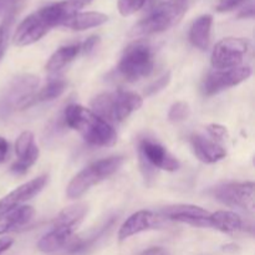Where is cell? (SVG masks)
I'll return each instance as SVG.
<instances>
[{
    "instance_id": "obj_36",
    "label": "cell",
    "mask_w": 255,
    "mask_h": 255,
    "mask_svg": "<svg viewBox=\"0 0 255 255\" xmlns=\"http://www.w3.org/2000/svg\"><path fill=\"white\" fill-rule=\"evenodd\" d=\"M141 255H168L163 248H159V247H156V248H149L147 251H144Z\"/></svg>"
},
{
    "instance_id": "obj_18",
    "label": "cell",
    "mask_w": 255,
    "mask_h": 255,
    "mask_svg": "<svg viewBox=\"0 0 255 255\" xmlns=\"http://www.w3.org/2000/svg\"><path fill=\"white\" fill-rule=\"evenodd\" d=\"M34 216V209L30 206H21L0 217V236L17 231L26 226Z\"/></svg>"
},
{
    "instance_id": "obj_15",
    "label": "cell",
    "mask_w": 255,
    "mask_h": 255,
    "mask_svg": "<svg viewBox=\"0 0 255 255\" xmlns=\"http://www.w3.org/2000/svg\"><path fill=\"white\" fill-rule=\"evenodd\" d=\"M162 226L161 218L158 216L149 211H139L132 214L131 217L126 219L124 224L121 226L119 232L120 242L126 241L136 234L142 233V232L151 231L156 229Z\"/></svg>"
},
{
    "instance_id": "obj_7",
    "label": "cell",
    "mask_w": 255,
    "mask_h": 255,
    "mask_svg": "<svg viewBox=\"0 0 255 255\" xmlns=\"http://www.w3.org/2000/svg\"><path fill=\"white\" fill-rule=\"evenodd\" d=\"M251 49V41L244 37H224L217 42L212 52V65L216 70L239 67Z\"/></svg>"
},
{
    "instance_id": "obj_12",
    "label": "cell",
    "mask_w": 255,
    "mask_h": 255,
    "mask_svg": "<svg viewBox=\"0 0 255 255\" xmlns=\"http://www.w3.org/2000/svg\"><path fill=\"white\" fill-rule=\"evenodd\" d=\"M46 183L47 176H45V174L44 176H39L36 178L31 179V181L26 182V183L21 184L16 189L10 192L9 194L2 197L0 199V217L9 213L12 209L19 208V207H21L22 203L37 196L44 189Z\"/></svg>"
},
{
    "instance_id": "obj_28",
    "label": "cell",
    "mask_w": 255,
    "mask_h": 255,
    "mask_svg": "<svg viewBox=\"0 0 255 255\" xmlns=\"http://www.w3.org/2000/svg\"><path fill=\"white\" fill-rule=\"evenodd\" d=\"M207 132L214 141H226L228 138V129L218 124H211L207 126Z\"/></svg>"
},
{
    "instance_id": "obj_32",
    "label": "cell",
    "mask_w": 255,
    "mask_h": 255,
    "mask_svg": "<svg viewBox=\"0 0 255 255\" xmlns=\"http://www.w3.org/2000/svg\"><path fill=\"white\" fill-rule=\"evenodd\" d=\"M99 42H100L99 36H96V35H94V36H90L89 39H86V41H85L84 44H81V51H84L86 55L91 54V52L96 49V46L99 45Z\"/></svg>"
},
{
    "instance_id": "obj_11",
    "label": "cell",
    "mask_w": 255,
    "mask_h": 255,
    "mask_svg": "<svg viewBox=\"0 0 255 255\" xmlns=\"http://www.w3.org/2000/svg\"><path fill=\"white\" fill-rule=\"evenodd\" d=\"M52 27L54 26L41 7L20 22L14 34V44L16 46H27L35 44L42 39Z\"/></svg>"
},
{
    "instance_id": "obj_14",
    "label": "cell",
    "mask_w": 255,
    "mask_h": 255,
    "mask_svg": "<svg viewBox=\"0 0 255 255\" xmlns=\"http://www.w3.org/2000/svg\"><path fill=\"white\" fill-rule=\"evenodd\" d=\"M162 216L171 221L181 222L198 228H207L209 227L211 213L193 204H174V206L166 207L162 211Z\"/></svg>"
},
{
    "instance_id": "obj_3",
    "label": "cell",
    "mask_w": 255,
    "mask_h": 255,
    "mask_svg": "<svg viewBox=\"0 0 255 255\" xmlns=\"http://www.w3.org/2000/svg\"><path fill=\"white\" fill-rule=\"evenodd\" d=\"M143 100L138 94L129 91L106 92L95 97L91 102L94 112L105 121L122 122L131 114L141 109Z\"/></svg>"
},
{
    "instance_id": "obj_22",
    "label": "cell",
    "mask_w": 255,
    "mask_h": 255,
    "mask_svg": "<svg viewBox=\"0 0 255 255\" xmlns=\"http://www.w3.org/2000/svg\"><path fill=\"white\" fill-rule=\"evenodd\" d=\"M67 82L64 79H55L49 81V84L44 87V89L40 90L36 95H32L31 99L27 101L25 109H27L31 105L37 104V102H45V101H52V100L57 99V97L61 96L64 94V91L66 90Z\"/></svg>"
},
{
    "instance_id": "obj_10",
    "label": "cell",
    "mask_w": 255,
    "mask_h": 255,
    "mask_svg": "<svg viewBox=\"0 0 255 255\" xmlns=\"http://www.w3.org/2000/svg\"><path fill=\"white\" fill-rule=\"evenodd\" d=\"M252 75V69L248 66H239L234 69L214 70L209 72L202 85L204 96H213L227 89L237 86L248 80Z\"/></svg>"
},
{
    "instance_id": "obj_31",
    "label": "cell",
    "mask_w": 255,
    "mask_h": 255,
    "mask_svg": "<svg viewBox=\"0 0 255 255\" xmlns=\"http://www.w3.org/2000/svg\"><path fill=\"white\" fill-rule=\"evenodd\" d=\"M11 20L6 19L0 25V60L4 56L5 49H6V39H7V27H9Z\"/></svg>"
},
{
    "instance_id": "obj_35",
    "label": "cell",
    "mask_w": 255,
    "mask_h": 255,
    "mask_svg": "<svg viewBox=\"0 0 255 255\" xmlns=\"http://www.w3.org/2000/svg\"><path fill=\"white\" fill-rule=\"evenodd\" d=\"M12 243H14V241L11 238H0V255L9 251Z\"/></svg>"
},
{
    "instance_id": "obj_20",
    "label": "cell",
    "mask_w": 255,
    "mask_h": 255,
    "mask_svg": "<svg viewBox=\"0 0 255 255\" xmlns=\"http://www.w3.org/2000/svg\"><path fill=\"white\" fill-rule=\"evenodd\" d=\"M109 20V16L104 12L100 11H86V12H77L76 15L71 17L66 24L65 27H69L71 30L76 31H84V30L92 29L104 25Z\"/></svg>"
},
{
    "instance_id": "obj_21",
    "label": "cell",
    "mask_w": 255,
    "mask_h": 255,
    "mask_svg": "<svg viewBox=\"0 0 255 255\" xmlns=\"http://www.w3.org/2000/svg\"><path fill=\"white\" fill-rule=\"evenodd\" d=\"M81 52V44H72L61 46L50 56L49 61L46 64V71L49 72H57L61 69H64L67 64L76 59L77 55Z\"/></svg>"
},
{
    "instance_id": "obj_23",
    "label": "cell",
    "mask_w": 255,
    "mask_h": 255,
    "mask_svg": "<svg viewBox=\"0 0 255 255\" xmlns=\"http://www.w3.org/2000/svg\"><path fill=\"white\" fill-rule=\"evenodd\" d=\"M114 223H115V218L110 219V221L107 222V223L105 224V226L102 227V228L100 229L96 234H94V236L89 237L87 239H77V241H74V242H71V243H69V248H67L69 254L81 255V254L86 253L89 249H91L92 247L95 246V243H96L100 238H102V237H104V234L106 233V232L109 231L112 226H114Z\"/></svg>"
},
{
    "instance_id": "obj_5",
    "label": "cell",
    "mask_w": 255,
    "mask_h": 255,
    "mask_svg": "<svg viewBox=\"0 0 255 255\" xmlns=\"http://www.w3.org/2000/svg\"><path fill=\"white\" fill-rule=\"evenodd\" d=\"M154 66L153 50L144 40L131 42L125 49L117 71L127 82H136L148 76Z\"/></svg>"
},
{
    "instance_id": "obj_2",
    "label": "cell",
    "mask_w": 255,
    "mask_h": 255,
    "mask_svg": "<svg viewBox=\"0 0 255 255\" xmlns=\"http://www.w3.org/2000/svg\"><path fill=\"white\" fill-rule=\"evenodd\" d=\"M86 213L87 206L84 203L74 204L60 212L55 218L51 231L47 232L37 243L39 251L42 253H54L66 247Z\"/></svg>"
},
{
    "instance_id": "obj_8",
    "label": "cell",
    "mask_w": 255,
    "mask_h": 255,
    "mask_svg": "<svg viewBox=\"0 0 255 255\" xmlns=\"http://www.w3.org/2000/svg\"><path fill=\"white\" fill-rule=\"evenodd\" d=\"M254 183H226L212 189V194L217 201L229 207H238L247 212H254Z\"/></svg>"
},
{
    "instance_id": "obj_24",
    "label": "cell",
    "mask_w": 255,
    "mask_h": 255,
    "mask_svg": "<svg viewBox=\"0 0 255 255\" xmlns=\"http://www.w3.org/2000/svg\"><path fill=\"white\" fill-rule=\"evenodd\" d=\"M39 154H40L39 147H37L36 143H35L34 146L26 152V153L17 157L16 161H15L14 163H12V166L10 167V172H11L12 174H15V176H21V174H25L27 171H29L30 167L37 161Z\"/></svg>"
},
{
    "instance_id": "obj_4",
    "label": "cell",
    "mask_w": 255,
    "mask_h": 255,
    "mask_svg": "<svg viewBox=\"0 0 255 255\" xmlns=\"http://www.w3.org/2000/svg\"><path fill=\"white\" fill-rule=\"evenodd\" d=\"M189 0H167L154 7L134 26V35H154L178 24L188 10Z\"/></svg>"
},
{
    "instance_id": "obj_33",
    "label": "cell",
    "mask_w": 255,
    "mask_h": 255,
    "mask_svg": "<svg viewBox=\"0 0 255 255\" xmlns=\"http://www.w3.org/2000/svg\"><path fill=\"white\" fill-rule=\"evenodd\" d=\"M9 153V143L4 137H0V163L5 162Z\"/></svg>"
},
{
    "instance_id": "obj_29",
    "label": "cell",
    "mask_w": 255,
    "mask_h": 255,
    "mask_svg": "<svg viewBox=\"0 0 255 255\" xmlns=\"http://www.w3.org/2000/svg\"><path fill=\"white\" fill-rule=\"evenodd\" d=\"M169 81H171V74H169V72H167L166 75H163V76L159 77L158 80H156L153 84L149 85L148 89H147V91H146V95L147 96H151V95L157 94L158 91L163 90L164 87L169 84Z\"/></svg>"
},
{
    "instance_id": "obj_37",
    "label": "cell",
    "mask_w": 255,
    "mask_h": 255,
    "mask_svg": "<svg viewBox=\"0 0 255 255\" xmlns=\"http://www.w3.org/2000/svg\"><path fill=\"white\" fill-rule=\"evenodd\" d=\"M75 1H79V2H81V4L87 5V4H90L91 1H94V0H75Z\"/></svg>"
},
{
    "instance_id": "obj_1",
    "label": "cell",
    "mask_w": 255,
    "mask_h": 255,
    "mask_svg": "<svg viewBox=\"0 0 255 255\" xmlns=\"http://www.w3.org/2000/svg\"><path fill=\"white\" fill-rule=\"evenodd\" d=\"M65 124L81 134L87 143L97 147H111L117 142L114 127L92 110L81 105H69L64 114Z\"/></svg>"
},
{
    "instance_id": "obj_17",
    "label": "cell",
    "mask_w": 255,
    "mask_h": 255,
    "mask_svg": "<svg viewBox=\"0 0 255 255\" xmlns=\"http://www.w3.org/2000/svg\"><path fill=\"white\" fill-rule=\"evenodd\" d=\"M212 24H213V16L209 14L201 15L194 20L189 29V41L193 46L198 47L199 50L208 49L211 42Z\"/></svg>"
},
{
    "instance_id": "obj_27",
    "label": "cell",
    "mask_w": 255,
    "mask_h": 255,
    "mask_svg": "<svg viewBox=\"0 0 255 255\" xmlns=\"http://www.w3.org/2000/svg\"><path fill=\"white\" fill-rule=\"evenodd\" d=\"M35 144L34 141V134L30 131H24L22 133H20V136L17 137L16 142H15V153L17 157L22 156L24 153H26L30 148Z\"/></svg>"
},
{
    "instance_id": "obj_16",
    "label": "cell",
    "mask_w": 255,
    "mask_h": 255,
    "mask_svg": "<svg viewBox=\"0 0 255 255\" xmlns=\"http://www.w3.org/2000/svg\"><path fill=\"white\" fill-rule=\"evenodd\" d=\"M191 144L197 158L203 163H216L227 156L226 148L213 139L206 138L202 134H193Z\"/></svg>"
},
{
    "instance_id": "obj_19",
    "label": "cell",
    "mask_w": 255,
    "mask_h": 255,
    "mask_svg": "<svg viewBox=\"0 0 255 255\" xmlns=\"http://www.w3.org/2000/svg\"><path fill=\"white\" fill-rule=\"evenodd\" d=\"M209 227L223 233H234L241 231L243 227V221L234 212L218 211L216 213H211Z\"/></svg>"
},
{
    "instance_id": "obj_13",
    "label": "cell",
    "mask_w": 255,
    "mask_h": 255,
    "mask_svg": "<svg viewBox=\"0 0 255 255\" xmlns=\"http://www.w3.org/2000/svg\"><path fill=\"white\" fill-rule=\"evenodd\" d=\"M37 85H39V77L34 75L25 74L15 77L5 94L4 110H9L11 107H19L20 110H24L27 101L34 95V90L36 89Z\"/></svg>"
},
{
    "instance_id": "obj_25",
    "label": "cell",
    "mask_w": 255,
    "mask_h": 255,
    "mask_svg": "<svg viewBox=\"0 0 255 255\" xmlns=\"http://www.w3.org/2000/svg\"><path fill=\"white\" fill-rule=\"evenodd\" d=\"M146 0H117V7L122 16H131L143 7Z\"/></svg>"
},
{
    "instance_id": "obj_26",
    "label": "cell",
    "mask_w": 255,
    "mask_h": 255,
    "mask_svg": "<svg viewBox=\"0 0 255 255\" xmlns=\"http://www.w3.org/2000/svg\"><path fill=\"white\" fill-rule=\"evenodd\" d=\"M189 114H191V109H189L188 104L183 101H178L169 109L168 112V119L172 122H179L184 121L188 119Z\"/></svg>"
},
{
    "instance_id": "obj_9",
    "label": "cell",
    "mask_w": 255,
    "mask_h": 255,
    "mask_svg": "<svg viewBox=\"0 0 255 255\" xmlns=\"http://www.w3.org/2000/svg\"><path fill=\"white\" fill-rule=\"evenodd\" d=\"M139 156L144 168L153 167V168L163 169V171L174 172L179 169L181 163L178 159L159 142L153 138L144 137L139 141Z\"/></svg>"
},
{
    "instance_id": "obj_6",
    "label": "cell",
    "mask_w": 255,
    "mask_h": 255,
    "mask_svg": "<svg viewBox=\"0 0 255 255\" xmlns=\"http://www.w3.org/2000/svg\"><path fill=\"white\" fill-rule=\"evenodd\" d=\"M125 158L121 156L109 157L94 162L72 178L67 186L66 194L69 198L76 199L86 193L91 187L101 183L105 179L116 173L124 164Z\"/></svg>"
},
{
    "instance_id": "obj_30",
    "label": "cell",
    "mask_w": 255,
    "mask_h": 255,
    "mask_svg": "<svg viewBox=\"0 0 255 255\" xmlns=\"http://www.w3.org/2000/svg\"><path fill=\"white\" fill-rule=\"evenodd\" d=\"M248 0H219L217 4L216 10L219 12H227L232 11V10L237 9L241 5H244Z\"/></svg>"
},
{
    "instance_id": "obj_34",
    "label": "cell",
    "mask_w": 255,
    "mask_h": 255,
    "mask_svg": "<svg viewBox=\"0 0 255 255\" xmlns=\"http://www.w3.org/2000/svg\"><path fill=\"white\" fill-rule=\"evenodd\" d=\"M254 16V6L253 4H246V7H243L242 9V11L239 12L238 17H246V19H248V17H253Z\"/></svg>"
}]
</instances>
